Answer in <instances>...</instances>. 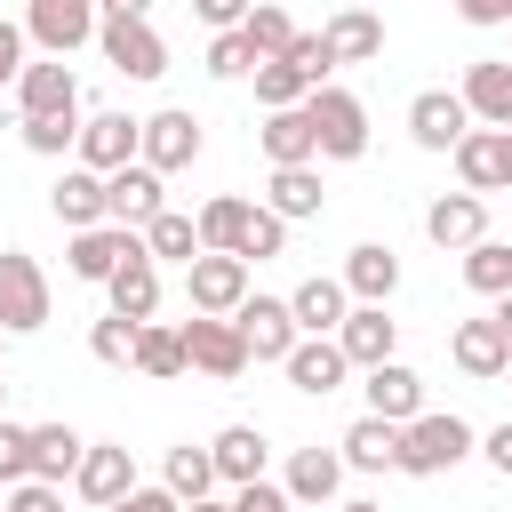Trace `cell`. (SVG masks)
<instances>
[{
	"label": "cell",
	"instance_id": "cell-48",
	"mask_svg": "<svg viewBox=\"0 0 512 512\" xmlns=\"http://www.w3.org/2000/svg\"><path fill=\"white\" fill-rule=\"evenodd\" d=\"M0 512H64V488H56V480H16Z\"/></svg>",
	"mask_w": 512,
	"mask_h": 512
},
{
	"label": "cell",
	"instance_id": "cell-1",
	"mask_svg": "<svg viewBox=\"0 0 512 512\" xmlns=\"http://www.w3.org/2000/svg\"><path fill=\"white\" fill-rule=\"evenodd\" d=\"M472 448H480V432H472L456 408H416V416L400 424L392 472H408V480H440V472H456Z\"/></svg>",
	"mask_w": 512,
	"mask_h": 512
},
{
	"label": "cell",
	"instance_id": "cell-45",
	"mask_svg": "<svg viewBox=\"0 0 512 512\" xmlns=\"http://www.w3.org/2000/svg\"><path fill=\"white\" fill-rule=\"evenodd\" d=\"M280 56H288V64L304 72V88H320V80L336 72V56H328V40H320V32H296V40L280 48Z\"/></svg>",
	"mask_w": 512,
	"mask_h": 512
},
{
	"label": "cell",
	"instance_id": "cell-9",
	"mask_svg": "<svg viewBox=\"0 0 512 512\" xmlns=\"http://www.w3.org/2000/svg\"><path fill=\"white\" fill-rule=\"evenodd\" d=\"M128 488H136V456H128V440H88L80 464H72V496L104 512V504H120Z\"/></svg>",
	"mask_w": 512,
	"mask_h": 512
},
{
	"label": "cell",
	"instance_id": "cell-51",
	"mask_svg": "<svg viewBox=\"0 0 512 512\" xmlns=\"http://www.w3.org/2000/svg\"><path fill=\"white\" fill-rule=\"evenodd\" d=\"M248 8H256V0H192V16H200L208 32H232V24L248 16Z\"/></svg>",
	"mask_w": 512,
	"mask_h": 512
},
{
	"label": "cell",
	"instance_id": "cell-25",
	"mask_svg": "<svg viewBox=\"0 0 512 512\" xmlns=\"http://www.w3.org/2000/svg\"><path fill=\"white\" fill-rule=\"evenodd\" d=\"M256 144H264V160H272V168H304V160H320V136H312V112H304V104L264 112Z\"/></svg>",
	"mask_w": 512,
	"mask_h": 512
},
{
	"label": "cell",
	"instance_id": "cell-23",
	"mask_svg": "<svg viewBox=\"0 0 512 512\" xmlns=\"http://www.w3.org/2000/svg\"><path fill=\"white\" fill-rule=\"evenodd\" d=\"M264 208H272L280 224H312V216L328 208L320 160H304V168H272V176H264Z\"/></svg>",
	"mask_w": 512,
	"mask_h": 512
},
{
	"label": "cell",
	"instance_id": "cell-12",
	"mask_svg": "<svg viewBox=\"0 0 512 512\" xmlns=\"http://www.w3.org/2000/svg\"><path fill=\"white\" fill-rule=\"evenodd\" d=\"M144 248V232H128V224H88V232H72V248H64V264H72V280H88V288H104L128 256Z\"/></svg>",
	"mask_w": 512,
	"mask_h": 512
},
{
	"label": "cell",
	"instance_id": "cell-13",
	"mask_svg": "<svg viewBox=\"0 0 512 512\" xmlns=\"http://www.w3.org/2000/svg\"><path fill=\"white\" fill-rule=\"evenodd\" d=\"M8 96H16V120L24 112H80V72H72V56H32Z\"/></svg>",
	"mask_w": 512,
	"mask_h": 512
},
{
	"label": "cell",
	"instance_id": "cell-58",
	"mask_svg": "<svg viewBox=\"0 0 512 512\" xmlns=\"http://www.w3.org/2000/svg\"><path fill=\"white\" fill-rule=\"evenodd\" d=\"M336 512H384V504H368V496H352V504H336Z\"/></svg>",
	"mask_w": 512,
	"mask_h": 512
},
{
	"label": "cell",
	"instance_id": "cell-50",
	"mask_svg": "<svg viewBox=\"0 0 512 512\" xmlns=\"http://www.w3.org/2000/svg\"><path fill=\"white\" fill-rule=\"evenodd\" d=\"M104 512H184V504H176V496H168V488H160V480H152V488H144V480H136V488H128V496H120V504H104Z\"/></svg>",
	"mask_w": 512,
	"mask_h": 512
},
{
	"label": "cell",
	"instance_id": "cell-20",
	"mask_svg": "<svg viewBox=\"0 0 512 512\" xmlns=\"http://www.w3.org/2000/svg\"><path fill=\"white\" fill-rule=\"evenodd\" d=\"M360 392H368V416H384V424H408L416 408H424V376L392 352V360H376V368H360Z\"/></svg>",
	"mask_w": 512,
	"mask_h": 512
},
{
	"label": "cell",
	"instance_id": "cell-43",
	"mask_svg": "<svg viewBox=\"0 0 512 512\" xmlns=\"http://www.w3.org/2000/svg\"><path fill=\"white\" fill-rule=\"evenodd\" d=\"M248 72H256V48L240 40V24L216 32V40H208V80H248Z\"/></svg>",
	"mask_w": 512,
	"mask_h": 512
},
{
	"label": "cell",
	"instance_id": "cell-6",
	"mask_svg": "<svg viewBox=\"0 0 512 512\" xmlns=\"http://www.w3.org/2000/svg\"><path fill=\"white\" fill-rule=\"evenodd\" d=\"M96 56H104L120 80H160V72H168V40L152 32V16H104V24H96Z\"/></svg>",
	"mask_w": 512,
	"mask_h": 512
},
{
	"label": "cell",
	"instance_id": "cell-57",
	"mask_svg": "<svg viewBox=\"0 0 512 512\" xmlns=\"http://www.w3.org/2000/svg\"><path fill=\"white\" fill-rule=\"evenodd\" d=\"M504 192H512V128H504Z\"/></svg>",
	"mask_w": 512,
	"mask_h": 512
},
{
	"label": "cell",
	"instance_id": "cell-33",
	"mask_svg": "<svg viewBox=\"0 0 512 512\" xmlns=\"http://www.w3.org/2000/svg\"><path fill=\"white\" fill-rule=\"evenodd\" d=\"M160 488H168L176 504H200V496H216L224 480H216V456H208V440H176V448H168V464H160Z\"/></svg>",
	"mask_w": 512,
	"mask_h": 512
},
{
	"label": "cell",
	"instance_id": "cell-44",
	"mask_svg": "<svg viewBox=\"0 0 512 512\" xmlns=\"http://www.w3.org/2000/svg\"><path fill=\"white\" fill-rule=\"evenodd\" d=\"M32 480V424H8L0 416V488Z\"/></svg>",
	"mask_w": 512,
	"mask_h": 512
},
{
	"label": "cell",
	"instance_id": "cell-28",
	"mask_svg": "<svg viewBox=\"0 0 512 512\" xmlns=\"http://www.w3.org/2000/svg\"><path fill=\"white\" fill-rule=\"evenodd\" d=\"M320 40H328L336 64H376V56H384V16H376V8H336V16L320 24Z\"/></svg>",
	"mask_w": 512,
	"mask_h": 512
},
{
	"label": "cell",
	"instance_id": "cell-49",
	"mask_svg": "<svg viewBox=\"0 0 512 512\" xmlns=\"http://www.w3.org/2000/svg\"><path fill=\"white\" fill-rule=\"evenodd\" d=\"M32 64V40H24V24L16 16H0V88H16V72Z\"/></svg>",
	"mask_w": 512,
	"mask_h": 512
},
{
	"label": "cell",
	"instance_id": "cell-47",
	"mask_svg": "<svg viewBox=\"0 0 512 512\" xmlns=\"http://www.w3.org/2000/svg\"><path fill=\"white\" fill-rule=\"evenodd\" d=\"M280 248H288V224L256 200V224H248V248H240V256H248V264H264V256H280Z\"/></svg>",
	"mask_w": 512,
	"mask_h": 512
},
{
	"label": "cell",
	"instance_id": "cell-8",
	"mask_svg": "<svg viewBox=\"0 0 512 512\" xmlns=\"http://www.w3.org/2000/svg\"><path fill=\"white\" fill-rule=\"evenodd\" d=\"M232 328H240V344H248V360H288V344L304 336L296 328V312H288V296H264V288H248L240 304H232Z\"/></svg>",
	"mask_w": 512,
	"mask_h": 512
},
{
	"label": "cell",
	"instance_id": "cell-39",
	"mask_svg": "<svg viewBox=\"0 0 512 512\" xmlns=\"http://www.w3.org/2000/svg\"><path fill=\"white\" fill-rule=\"evenodd\" d=\"M16 128H24V152H40V160H72V144H80V112H24Z\"/></svg>",
	"mask_w": 512,
	"mask_h": 512
},
{
	"label": "cell",
	"instance_id": "cell-24",
	"mask_svg": "<svg viewBox=\"0 0 512 512\" xmlns=\"http://www.w3.org/2000/svg\"><path fill=\"white\" fill-rule=\"evenodd\" d=\"M480 232H488V200H480V192H440V200L424 208V240H432V248H448V256H456V248H472Z\"/></svg>",
	"mask_w": 512,
	"mask_h": 512
},
{
	"label": "cell",
	"instance_id": "cell-40",
	"mask_svg": "<svg viewBox=\"0 0 512 512\" xmlns=\"http://www.w3.org/2000/svg\"><path fill=\"white\" fill-rule=\"evenodd\" d=\"M296 32H304V24H296V16H288V8H280V0H256V8H248V16H240V40H248V48H256V56H280V48H288V40H296Z\"/></svg>",
	"mask_w": 512,
	"mask_h": 512
},
{
	"label": "cell",
	"instance_id": "cell-60",
	"mask_svg": "<svg viewBox=\"0 0 512 512\" xmlns=\"http://www.w3.org/2000/svg\"><path fill=\"white\" fill-rule=\"evenodd\" d=\"M0 352H8V328H0Z\"/></svg>",
	"mask_w": 512,
	"mask_h": 512
},
{
	"label": "cell",
	"instance_id": "cell-21",
	"mask_svg": "<svg viewBox=\"0 0 512 512\" xmlns=\"http://www.w3.org/2000/svg\"><path fill=\"white\" fill-rule=\"evenodd\" d=\"M448 160H456V184H464V192H480V200L504 192V128H480V120H472V128L448 144Z\"/></svg>",
	"mask_w": 512,
	"mask_h": 512
},
{
	"label": "cell",
	"instance_id": "cell-30",
	"mask_svg": "<svg viewBox=\"0 0 512 512\" xmlns=\"http://www.w3.org/2000/svg\"><path fill=\"white\" fill-rule=\"evenodd\" d=\"M104 312H120V320H152V312H160V264H152L144 248L104 280Z\"/></svg>",
	"mask_w": 512,
	"mask_h": 512
},
{
	"label": "cell",
	"instance_id": "cell-41",
	"mask_svg": "<svg viewBox=\"0 0 512 512\" xmlns=\"http://www.w3.org/2000/svg\"><path fill=\"white\" fill-rule=\"evenodd\" d=\"M248 80H256V104H264V112H280V104H304V96H312V88H304V72H296L288 56H256V72H248Z\"/></svg>",
	"mask_w": 512,
	"mask_h": 512
},
{
	"label": "cell",
	"instance_id": "cell-16",
	"mask_svg": "<svg viewBox=\"0 0 512 512\" xmlns=\"http://www.w3.org/2000/svg\"><path fill=\"white\" fill-rule=\"evenodd\" d=\"M280 376H288L304 400H328V392H344L352 360H344V344H336V336H296V344H288V360H280Z\"/></svg>",
	"mask_w": 512,
	"mask_h": 512
},
{
	"label": "cell",
	"instance_id": "cell-22",
	"mask_svg": "<svg viewBox=\"0 0 512 512\" xmlns=\"http://www.w3.org/2000/svg\"><path fill=\"white\" fill-rule=\"evenodd\" d=\"M344 296L352 304H392V288H400V256H392V240H360V248H344Z\"/></svg>",
	"mask_w": 512,
	"mask_h": 512
},
{
	"label": "cell",
	"instance_id": "cell-10",
	"mask_svg": "<svg viewBox=\"0 0 512 512\" xmlns=\"http://www.w3.org/2000/svg\"><path fill=\"white\" fill-rule=\"evenodd\" d=\"M136 136H144L136 112H80V144H72V160L96 168V176H112V168L136 160Z\"/></svg>",
	"mask_w": 512,
	"mask_h": 512
},
{
	"label": "cell",
	"instance_id": "cell-55",
	"mask_svg": "<svg viewBox=\"0 0 512 512\" xmlns=\"http://www.w3.org/2000/svg\"><path fill=\"white\" fill-rule=\"evenodd\" d=\"M184 512H232V504H224V496H200V504H184Z\"/></svg>",
	"mask_w": 512,
	"mask_h": 512
},
{
	"label": "cell",
	"instance_id": "cell-38",
	"mask_svg": "<svg viewBox=\"0 0 512 512\" xmlns=\"http://www.w3.org/2000/svg\"><path fill=\"white\" fill-rule=\"evenodd\" d=\"M80 448H88V440H80L72 424H32V480H56V488H64L72 464H80Z\"/></svg>",
	"mask_w": 512,
	"mask_h": 512
},
{
	"label": "cell",
	"instance_id": "cell-31",
	"mask_svg": "<svg viewBox=\"0 0 512 512\" xmlns=\"http://www.w3.org/2000/svg\"><path fill=\"white\" fill-rule=\"evenodd\" d=\"M288 312H296V328H304V336H336V320L352 312V296H344V280H336V272H312V280H296V288H288Z\"/></svg>",
	"mask_w": 512,
	"mask_h": 512
},
{
	"label": "cell",
	"instance_id": "cell-29",
	"mask_svg": "<svg viewBox=\"0 0 512 512\" xmlns=\"http://www.w3.org/2000/svg\"><path fill=\"white\" fill-rule=\"evenodd\" d=\"M200 248H216V256H240L248 248V224H256V200L248 192H216V200H200Z\"/></svg>",
	"mask_w": 512,
	"mask_h": 512
},
{
	"label": "cell",
	"instance_id": "cell-59",
	"mask_svg": "<svg viewBox=\"0 0 512 512\" xmlns=\"http://www.w3.org/2000/svg\"><path fill=\"white\" fill-rule=\"evenodd\" d=\"M0 416H8V384H0Z\"/></svg>",
	"mask_w": 512,
	"mask_h": 512
},
{
	"label": "cell",
	"instance_id": "cell-4",
	"mask_svg": "<svg viewBox=\"0 0 512 512\" xmlns=\"http://www.w3.org/2000/svg\"><path fill=\"white\" fill-rule=\"evenodd\" d=\"M176 336H184V368H200L216 384H232V376L256 368L248 344H240V328H232V312H192V320H176Z\"/></svg>",
	"mask_w": 512,
	"mask_h": 512
},
{
	"label": "cell",
	"instance_id": "cell-19",
	"mask_svg": "<svg viewBox=\"0 0 512 512\" xmlns=\"http://www.w3.org/2000/svg\"><path fill=\"white\" fill-rule=\"evenodd\" d=\"M336 344H344V360H352V376H360V368H376V360L400 352V320H392L384 304H352V312L336 320Z\"/></svg>",
	"mask_w": 512,
	"mask_h": 512
},
{
	"label": "cell",
	"instance_id": "cell-32",
	"mask_svg": "<svg viewBox=\"0 0 512 512\" xmlns=\"http://www.w3.org/2000/svg\"><path fill=\"white\" fill-rule=\"evenodd\" d=\"M280 488H288V504H336V488H344V456H336V448H296L288 472H280Z\"/></svg>",
	"mask_w": 512,
	"mask_h": 512
},
{
	"label": "cell",
	"instance_id": "cell-52",
	"mask_svg": "<svg viewBox=\"0 0 512 512\" xmlns=\"http://www.w3.org/2000/svg\"><path fill=\"white\" fill-rule=\"evenodd\" d=\"M472 456H488V472H504V480H512V424L480 432V448H472Z\"/></svg>",
	"mask_w": 512,
	"mask_h": 512
},
{
	"label": "cell",
	"instance_id": "cell-27",
	"mask_svg": "<svg viewBox=\"0 0 512 512\" xmlns=\"http://www.w3.org/2000/svg\"><path fill=\"white\" fill-rule=\"evenodd\" d=\"M208 456H216V480H224V488H240V480H264L272 440H264V424H224V432L208 440Z\"/></svg>",
	"mask_w": 512,
	"mask_h": 512
},
{
	"label": "cell",
	"instance_id": "cell-3",
	"mask_svg": "<svg viewBox=\"0 0 512 512\" xmlns=\"http://www.w3.org/2000/svg\"><path fill=\"white\" fill-rule=\"evenodd\" d=\"M304 112H312V136H320V160H368V104H360L352 88H336V80H320V88L304 96Z\"/></svg>",
	"mask_w": 512,
	"mask_h": 512
},
{
	"label": "cell",
	"instance_id": "cell-2",
	"mask_svg": "<svg viewBox=\"0 0 512 512\" xmlns=\"http://www.w3.org/2000/svg\"><path fill=\"white\" fill-rule=\"evenodd\" d=\"M48 312H56V296H48L40 256L32 248H0V328L8 336H40Z\"/></svg>",
	"mask_w": 512,
	"mask_h": 512
},
{
	"label": "cell",
	"instance_id": "cell-54",
	"mask_svg": "<svg viewBox=\"0 0 512 512\" xmlns=\"http://www.w3.org/2000/svg\"><path fill=\"white\" fill-rule=\"evenodd\" d=\"M104 16H152V0H96Z\"/></svg>",
	"mask_w": 512,
	"mask_h": 512
},
{
	"label": "cell",
	"instance_id": "cell-17",
	"mask_svg": "<svg viewBox=\"0 0 512 512\" xmlns=\"http://www.w3.org/2000/svg\"><path fill=\"white\" fill-rule=\"evenodd\" d=\"M464 128H472V112H464L456 88H416V96H408V144H416V152H448Z\"/></svg>",
	"mask_w": 512,
	"mask_h": 512
},
{
	"label": "cell",
	"instance_id": "cell-56",
	"mask_svg": "<svg viewBox=\"0 0 512 512\" xmlns=\"http://www.w3.org/2000/svg\"><path fill=\"white\" fill-rule=\"evenodd\" d=\"M496 320H504V336H512V288H504V296H496Z\"/></svg>",
	"mask_w": 512,
	"mask_h": 512
},
{
	"label": "cell",
	"instance_id": "cell-11",
	"mask_svg": "<svg viewBox=\"0 0 512 512\" xmlns=\"http://www.w3.org/2000/svg\"><path fill=\"white\" fill-rule=\"evenodd\" d=\"M160 208H168V176H160V168L128 160V168H112V176H104V216H112V224L144 232V224H152Z\"/></svg>",
	"mask_w": 512,
	"mask_h": 512
},
{
	"label": "cell",
	"instance_id": "cell-61",
	"mask_svg": "<svg viewBox=\"0 0 512 512\" xmlns=\"http://www.w3.org/2000/svg\"><path fill=\"white\" fill-rule=\"evenodd\" d=\"M504 376H512V360H504Z\"/></svg>",
	"mask_w": 512,
	"mask_h": 512
},
{
	"label": "cell",
	"instance_id": "cell-53",
	"mask_svg": "<svg viewBox=\"0 0 512 512\" xmlns=\"http://www.w3.org/2000/svg\"><path fill=\"white\" fill-rule=\"evenodd\" d=\"M456 16L480 24V32H496V24H512V0H456Z\"/></svg>",
	"mask_w": 512,
	"mask_h": 512
},
{
	"label": "cell",
	"instance_id": "cell-26",
	"mask_svg": "<svg viewBox=\"0 0 512 512\" xmlns=\"http://www.w3.org/2000/svg\"><path fill=\"white\" fill-rule=\"evenodd\" d=\"M48 216H56L64 232H88V224H104V176L72 160V168L48 184Z\"/></svg>",
	"mask_w": 512,
	"mask_h": 512
},
{
	"label": "cell",
	"instance_id": "cell-37",
	"mask_svg": "<svg viewBox=\"0 0 512 512\" xmlns=\"http://www.w3.org/2000/svg\"><path fill=\"white\" fill-rule=\"evenodd\" d=\"M144 256H152V264H192V256H200V224H192L184 208H160V216L144 224Z\"/></svg>",
	"mask_w": 512,
	"mask_h": 512
},
{
	"label": "cell",
	"instance_id": "cell-34",
	"mask_svg": "<svg viewBox=\"0 0 512 512\" xmlns=\"http://www.w3.org/2000/svg\"><path fill=\"white\" fill-rule=\"evenodd\" d=\"M392 448H400V424H384V416H352L336 440L344 472H392Z\"/></svg>",
	"mask_w": 512,
	"mask_h": 512
},
{
	"label": "cell",
	"instance_id": "cell-14",
	"mask_svg": "<svg viewBox=\"0 0 512 512\" xmlns=\"http://www.w3.org/2000/svg\"><path fill=\"white\" fill-rule=\"evenodd\" d=\"M248 256H216V248H200L192 264H184V296H192V312H232L240 296H248Z\"/></svg>",
	"mask_w": 512,
	"mask_h": 512
},
{
	"label": "cell",
	"instance_id": "cell-18",
	"mask_svg": "<svg viewBox=\"0 0 512 512\" xmlns=\"http://www.w3.org/2000/svg\"><path fill=\"white\" fill-rule=\"evenodd\" d=\"M456 96H464V112L480 128H512V56H472Z\"/></svg>",
	"mask_w": 512,
	"mask_h": 512
},
{
	"label": "cell",
	"instance_id": "cell-5",
	"mask_svg": "<svg viewBox=\"0 0 512 512\" xmlns=\"http://www.w3.org/2000/svg\"><path fill=\"white\" fill-rule=\"evenodd\" d=\"M24 40L40 48V56H72V48H96V24H104V8L96 0H24Z\"/></svg>",
	"mask_w": 512,
	"mask_h": 512
},
{
	"label": "cell",
	"instance_id": "cell-35",
	"mask_svg": "<svg viewBox=\"0 0 512 512\" xmlns=\"http://www.w3.org/2000/svg\"><path fill=\"white\" fill-rule=\"evenodd\" d=\"M128 368H136V376H152V384H176V376H184V336H176L168 320H144V328H136Z\"/></svg>",
	"mask_w": 512,
	"mask_h": 512
},
{
	"label": "cell",
	"instance_id": "cell-36",
	"mask_svg": "<svg viewBox=\"0 0 512 512\" xmlns=\"http://www.w3.org/2000/svg\"><path fill=\"white\" fill-rule=\"evenodd\" d=\"M456 256H464L456 272H464V288H472V296H488V304H496V296L512 288V240H488V232H480V240H472V248H456Z\"/></svg>",
	"mask_w": 512,
	"mask_h": 512
},
{
	"label": "cell",
	"instance_id": "cell-7",
	"mask_svg": "<svg viewBox=\"0 0 512 512\" xmlns=\"http://www.w3.org/2000/svg\"><path fill=\"white\" fill-rule=\"evenodd\" d=\"M200 152H208V128H200V112H184V104H160V112H144V136H136V160H144V168L176 176V168H192Z\"/></svg>",
	"mask_w": 512,
	"mask_h": 512
},
{
	"label": "cell",
	"instance_id": "cell-42",
	"mask_svg": "<svg viewBox=\"0 0 512 512\" xmlns=\"http://www.w3.org/2000/svg\"><path fill=\"white\" fill-rule=\"evenodd\" d=\"M136 328H144V320H120V312H104V320L88 328V352H96L104 368H128V352H136Z\"/></svg>",
	"mask_w": 512,
	"mask_h": 512
},
{
	"label": "cell",
	"instance_id": "cell-15",
	"mask_svg": "<svg viewBox=\"0 0 512 512\" xmlns=\"http://www.w3.org/2000/svg\"><path fill=\"white\" fill-rule=\"evenodd\" d=\"M448 360H456L472 384H496V376H504V360H512V336H504V320H496V312H480V320H456V328H448Z\"/></svg>",
	"mask_w": 512,
	"mask_h": 512
},
{
	"label": "cell",
	"instance_id": "cell-46",
	"mask_svg": "<svg viewBox=\"0 0 512 512\" xmlns=\"http://www.w3.org/2000/svg\"><path fill=\"white\" fill-rule=\"evenodd\" d=\"M224 504H232V512H296L280 480H240V488H224Z\"/></svg>",
	"mask_w": 512,
	"mask_h": 512
}]
</instances>
